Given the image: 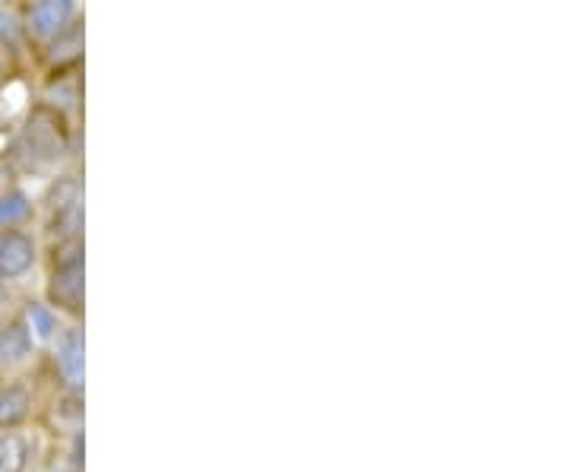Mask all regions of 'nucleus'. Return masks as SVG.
I'll use <instances>...</instances> for the list:
<instances>
[{
  "mask_svg": "<svg viewBox=\"0 0 570 472\" xmlns=\"http://www.w3.org/2000/svg\"><path fill=\"white\" fill-rule=\"evenodd\" d=\"M82 292H86V264H82V250H70L61 264L51 273L48 283V295L58 308L80 314L82 311Z\"/></svg>",
  "mask_w": 570,
  "mask_h": 472,
  "instance_id": "nucleus-1",
  "label": "nucleus"
},
{
  "mask_svg": "<svg viewBox=\"0 0 570 472\" xmlns=\"http://www.w3.org/2000/svg\"><path fill=\"white\" fill-rule=\"evenodd\" d=\"M39 260V247L29 232L0 228V279H22Z\"/></svg>",
  "mask_w": 570,
  "mask_h": 472,
  "instance_id": "nucleus-2",
  "label": "nucleus"
},
{
  "mask_svg": "<svg viewBox=\"0 0 570 472\" xmlns=\"http://www.w3.org/2000/svg\"><path fill=\"white\" fill-rule=\"evenodd\" d=\"M36 352V333L26 317H13L0 327V368H20Z\"/></svg>",
  "mask_w": 570,
  "mask_h": 472,
  "instance_id": "nucleus-3",
  "label": "nucleus"
},
{
  "mask_svg": "<svg viewBox=\"0 0 570 472\" xmlns=\"http://www.w3.org/2000/svg\"><path fill=\"white\" fill-rule=\"evenodd\" d=\"M58 374L63 377L67 387L80 391L86 381V336L80 327H70L58 343V355H55Z\"/></svg>",
  "mask_w": 570,
  "mask_h": 472,
  "instance_id": "nucleus-4",
  "label": "nucleus"
},
{
  "mask_svg": "<svg viewBox=\"0 0 570 472\" xmlns=\"http://www.w3.org/2000/svg\"><path fill=\"white\" fill-rule=\"evenodd\" d=\"M73 13H77V0H36L29 13V29L39 39H55L73 20Z\"/></svg>",
  "mask_w": 570,
  "mask_h": 472,
  "instance_id": "nucleus-5",
  "label": "nucleus"
},
{
  "mask_svg": "<svg viewBox=\"0 0 570 472\" xmlns=\"http://www.w3.org/2000/svg\"><path fill=\"white\" fill-rule=\"evenodd\" d=\"M29 412H32V393L26 391L22 384H10V387L0 391V432L26 425Z\"/></svg>",
  "mask_w": 570,
  "mask_h": 472,
  "instance_id": "nucleus-6",
  "label": "nucleus"
},
{
  "mask_svg": "<svg viewBox=\"0 0 570 472\" xmlns=\"http://www.w3.org/2000/svg\"><path fill=\"white\" fill-rule=\"evenodd\" d=\"M26 456H29V444L17 429L0 432V472H22Z\"/></svg>",
  "mask_w": 570,
  "mask_h": 472,
  "instance_id": "nucleus-7",
  "label": "nucleus"
},
{
  "mask_svg": "<svg viewBox=\"0 0 570 472\" xmlns=\"http://www.w3.org/2000/svg\"><path fill=\"white\" fill-rule=\"evenodd\" d=\"M29 197L22 194V190H7V194H0V228H10L22 223L26 216H29Z\"/></svg>",
  "mask_w": 570,
  "mask_h": 472,
  "instance_id": "nucleus-8",
  "label": "nucleus"
},
{
  "mask_svg": "<svg viewBox=\"0 0 570 472\" xmlns=\"http://www.w3.org/2000/svg\"><path fill=\"white\" fill-rule=\"evenodd\" d=\"M26 321H29L32 333H36V336H41V340L55 336V330H58V317H55L51 311L45 308V305H29V314H26Z\"/></svg>",
  "mask_w": 570,
  "mask_h": 472,
  "instance_id": "nucleus-9",
  "label": "nucleus"
},
{
  "mask_svg": "<svg viewBox=\"0 0 570 472\" xmlns=\"http://www.w3.org/2000/svg\"><path fill=\"white\" fill-rule=\"evenodd\" d=\"M7 302V279H0V305Z\"/></svg>",
  "mask_w": 570,
  "mask_h": 472,
  "instance_id": "nucleus-10",
  "label": "nucleus"
}]
</instances>
